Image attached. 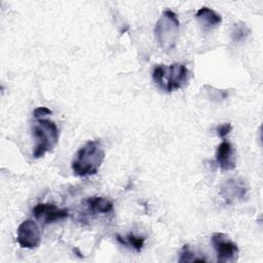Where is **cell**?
I'll list each match as a JSON object with an SVG mask.
<instances>
[{"label":"cell","mask_w":263,"mask_h":263,"mask_svg":"<svg viewBox=\"0 0 263 263\" xmlns=\"http://www.w3.org/2000/svg\"><path fill=\"white\" fill-rule=\"evenodd\" d=\"M104 159L105 150L101 141H88L76 152L72 161V171L79 177L96 175Z\"/></svg>","instance_id":"obj_1"},{"label":"cell","mask_w":263,"mask_h":263,"mask_svg":"<svg viewBox=\"0 0 263 263\" xmlns=\"http://www.w3.org/2000/svg\"><path fill=\"white\" fill-rule=\"evenodd\" d=\"M189 71L184 64L175 63L170 66L156 65L152 72L155 84L167 92L182 88L188 80Z\"/></svg>","instance_id":"obj_2"},{"label":"cell","mask_w":263,"mask_h":263,"mask_svg":"<svg viewBox=\"0 0 263 263\" xmlns=\"http://www.w3.org/2000/svg\"><path fill=\"white\" fill-rule=\"evenodd\" d=\"M32 134L36 140L33 152L34 158L42 157L58 144L59 129L57 124L49 119H38L32 126Z\"/></svg>","instance_id":"obj_3"},{"label":"cell","mask_w":263,"mask_h":263,"mask_svg":"<svg viewBox=\"0 0 263 263\" xmlns=\"http://www.w3.org/2000/svg\"><path fill=\"white\" fill-rule=\"evenodd\" d=\"M179 29L180 22L177 14L170 9L164 10L156 22L154 28L155 38L161 48L168 50L175 47L179 35Z\"/></svg>","instance_id":"obj_4"},{"label":"cell","mask_w":263,"mask_h":263,"mask_svg":"<svg viewBox=\"0 0 263 263\" xmlns=\"http://www.w3.org/2000/svg\"><path fill=\"white\" fill-rule=\"evenodd\" d=\"M212 245L217 252V261L226 263L235 261L238 256V247L225 233L216 232L212 235Z\"/></svg>","instance_id":"obj_5"},{"label":"cell","mask_w":263,"mask_h":263,"mask_svg":"<svg viewBox=\"0 0 263 263\" xmlns=\"http://www.w3.org/2000/svg\"><path fill=\"white\" fill-rule=\"evenodd\" d=\"M16 240L21 248L35 249L40 245L41 236L38 225L35 221L28 219L22 222L17 227Z\"/></svg>","instance_id":"obj_6"},{"label":"cell","mask_w":263,"mask_h":263,"mask_svg":"<svg viewBox=\"0 0 263 263\" xmlns=\"http://www.w3.org/2000/svg\"><path fill=\"white\" fill-rule=\"evenodd\" d=\"M36 219L42 220L44 224H50L64 220L69 216L67 209H60L52 203H37L33 209Z\"/></svg>","instance_id":"obj_7"},{"label":"cell","mask_w":263,"mask_h":263,"mask_svg":"<svg viewBox=\"0 0 263 263\" xmlns=\"http://www.w3.org/2000/svg\"><path fill=\"white\" fill-rule=\"evenodd\" d=\"M247 185L240 179H230L221 187V195L227 203L239 201L247 196Z\"/></svg>","instance_id":"obj_8"},{"label":"cell","mask_w":263,"mask_h":263,"mask_svg":"<svg viewBox=\"0 0 263 263\" xmlns=\"http://www.w3.org/2000/svg\"><path fill=\"white\" fill-rule=\"evenodd\" d=\"M216 160L222 171H231L235 167V153L229 142H222L216 153Z\"/></svg>","instance_id":"obj_9"},{"label":"cell","mask_w":263,"mask_h":263,"mask_svg":"<svg viewBox=\"0 0 263 263\" xmlns=\"http://www.w3.org/2000/svg\"><path fill=\"white\" fill-rule=\"evenodd\" d=\"M195 16H196V20L200 23V25H202L205 29H211V28L217 27L222 22L221 15L218 12H216L215 10H213L206 6L199 8L197 10Z\"/></svg>","instance_id":"obj_10"},{"label":"cell","mask_w":263,"mask_h":263,"mask_svg":"<svg viewBox=\"0 0 263 263\" xmlns=\"http://www.w3.org/2000/svg\"><path fill=\"white\" fill-rule=\"evenodd\" d=\"M85 204L90 212L96 214H107L112 211L113 203L102 196H91L85 199Z\"/></svg>","instance_id":"obj_11"},{"label":"cell","mask_w":263,"mask_h":263,"mask_svg":"<svg viewBox=\"0 0 263 263\" xmlns=\"http://www.w3.org/2000/svg\"><path fill=\"white\" fill-rule=\"evenodd\" d=\"M206 259L202 257H198L195 255V253L190 249V246L185 245L181 252L179 257V262H205Z\"/></svg>","instance_id":"obj_12"},{"label":"cell","mask_w":263,"mask_h":263,"mask_svg":"<svg viewBox=\"0 0 263 263\" xmlns=\"http://www.w3.org/2000/svg\"><path fill=\"white\" fill-rule=\"evenodd\" d=\"M249 29L245 25L236 24L232 31V39L235 41H240L245 39L249 35Z\"/></svg>","instance_id":"obj_13"},{"label":"cell","mask_w":263,"mask_h":263,"mask_svg":"<svg viewBox=\"0 0 263 263\" xmlns=\"http://www.w3.org/2000/svg\"><path fill=\"white\" fill-rule=\"evenodd\" d=\"M126 239L128 241V243L137 251V252H140L144 246V241H145V238L142 237V236H135L134 234H128L126 236Z\"/></svg>","instance_id":"obj_14"},{"label":"cell","mask_w":263,"mask_h":263,"mask_svg":"<svg viewBox=\"0 0 263 263\" xmlns=\"http://www.w3.org/2000/svg\"><path fill=\"white\" fill-rule=\"evenodd\" d=\"M231 129H232V125L230 123H222L217 126L216 133L219 138L224 139L231 132Z\"/></svg>","instance_id":"obj_15"},{"label":"cell","mask_w":263,"mask_h":263,"mask_svg":"<svg viewBox=\"0 0 263 263\" xmlns=\"http://www.w3.org/2000/svg\"><path fill=\"white\" fill-rule=\"evenodd\" d=\"M52 111L46 107H38L34 110L33 114H34V117L35 118H40L41 116H44V115H48V114H51Z\"/></svg>","instance_id":"obj_16"}]
</instances>
